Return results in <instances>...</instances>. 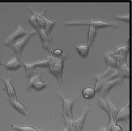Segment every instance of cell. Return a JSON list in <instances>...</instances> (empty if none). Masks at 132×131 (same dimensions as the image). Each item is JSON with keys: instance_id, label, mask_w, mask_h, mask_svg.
<instances>
[{"instance_id": "cell-12", "label": "cell", "mask_w": 132, "mask_h": 131, "mask_svg": "<svg viewBox=\"0 0 132 131\" xmlns=\"http://www.w3.org/2000/svg\"><path fill=\"white\" fill-rule=\"evenodd\" d=\"M0 79L2 80L6 85V91L8 97L14 99H17V97H16L15 88L13 85H12V81H13L12 79H7L4 78L1 74H0Z\"/></svg>"}, {"instance_id": "cell-5", "label": "cell", "mask_w": 132, "mask_h": 131, "mask_svg": "<svg viewBox=\"0 0 132 131\" xmlns=\"http://www.w3.org/2000/svg\"><path fill=\"white\" fill-rule=\"evenodd\" d=\"M27 33V32L26 30L22 26L19 25L16 27L13 32H12L10 35H8L4 42V44L6 46L11 47L16 40L22 38Z\"/></svg>"}, {"instance_id": "cell-29", "label": "cell", "mask_w": 132, "mask_h": 131, "mask_svg": "<svg viewBox=\"0 0 132 131\" xmlns=\"http://www.w3.org/2000/svg\"><path fill=\"white\" fill-rule=\"evenodd\" d=\"M28 21L30 23L32 27H34L35 30H37L39 29V27L38 24V22H37V19L35 17V15L34 14H31L29 16H28Z\"/></svg>"}, {"instance_id": "cell-34", "label": "cell", "mask_w": 132, "mask_h": 131, "mask_svg": "<svg viewBox=\"0 0 132 131\" xmlns=\"http://www.w3.org/2000/svg\"><path fill=\"white\" fill-rule=\"evenodd\" d=\"M62 131H69V129L68 128L66 127L65 126L64 127V128L62 129Z\"/></svg>"}, {"instance_id": "cell-4", "label": "cell", "mask_w": 132, "mask_h": 131, "mask_svg": "<svg viewBox=\"0 0 132 131\" xmlns=\"http://www.w3.org/2000/svg\"><path fill=\"white\" fill-rule=\"evenodd\" d=\"M57 95L63 102V109L62 113L64 114L67 117L73 118L72 109L73 105L75 103V100L65 97L61 92H58Z\"/></svg>"}, {"instance_id": "cell-18", "label": "cell", "mask_w": 132, "mask_h": 131, "mask_svg": "<svg viewBox=\"0 0 132 131\" xmlns=\"http://www.w3.org/2000/svg\"><path fill=\"white\" fill-rule=\"evenodd\" d=\"M89 47L87 44L81 43L76 45V49L77 52L82 58H86L89 54Z\"/></svg>"}, {"instance_id": "cell-6", "label": "cell", "mask_w": 132, "mask_h": 131, "mask_svg": "<svg viewBox=\"0 0 132 131\" xmlns=\"http://www.w3.org/2000/svg\"><path fill=\"white\" fill-rule=\"evenodd\" d=\"M122 82H123L119 77L106 81L101 91L98 93V97L102 98L106 97L107 96H108L109 93L111 89L116 86L121 85Z\"/></svg>"}, {"instance_id": "cell-10", "label": "cell", "mask_w": 132, "mask_h": 131, "mask_svg": "<svg viewBox=\"0 0 132 131\" xmlns=\"http://www.w3.org/2000/svg\"><path fill=\"white\" fill-rule=\"evenodd\" d=\"M7 99L10 102L11 105L20 114H23L27 118H29L30 117V114L29 113L27 108L22 103L19 102L17 99H14L10 97H7Z\"/></svg>"}, {"instance_id": "cell-27", "label": "cell", "mask_w": 132, "mask_h": 131, "mask_svg": "<svg viewBox=\"0 0 132 131\" xmlns=\"http://www.w3.org/2000/svg\"><path fill=\"white\" fill-rule=\"evenodd\" d=\"M97 102H98V104L99 106H100L101 109L104 110L105 111H106V113L108 114V115L110 117L111 115H110V110L109 109V106H108V105H107L105 98H102V97H98Z\"/></svg>"}, {"instance_id": "cell-19", "label": "cell", "mask_w": 132, "mask_h": 131, "mask_svg": "<svg viewBox=\"0 0 132 131\" xmlns=\"http://www.w3.org/2000/svg\"><path fill=\"white\" fill-rule=\"evenodd\" d=\"M43 18L44 20V23H45L44 29L46 31L47 34L49 36H51L50 35H51L52 29L53 26H54L56 22V21H55V20H52L51 19L47 18L46 16H45V13H44L43 15Z\"/></svg>"}, {"instance_id": "cell-23", "label": "cell", "mask_w": 132, "mask_h": 131, "mask_svg": "<svg viewBox=\"0 0 132 131\" xmlns=\"http://www.w3.org/2000/svg\"><path fill=\"white\" fill-rule=\"evenodd\" d=\"M97 32L96 28L93 26H89L88 33V43L87 44L89 47H91L94 43Z\"/></svg>"}, {"instance_id": "cell-26", "label": "cell", "mask_w": 132, "mask_h": 131, "mask_svg": "<svg viewBox=\"0 0 132 131\" xmlns=\"http://www.w3.org/2000/svg\"><path fill=\"white\" fill-rule=\"evenodd\" d=\"M107 127H108L109 131H123L121 126L118 125L112 117L109 118V121Z\"/></svg>"}, {"instance_id": "cell-1", "label": "cell", "mask_w": 132, "mask_h": 131, "mask_svg": "<svg viewBox=\"0 0 132 131\" xmlns=\"http://www.w3.org/2000/svg\"><path fill=\"white\" fill-rule=\"evenodd\" d=\"M65 26H73V25H89V26H93L95 28H102L105 27H118L119 24L117 22L112 21H106L101 19H91L89 20H74L70 21H65L63 23Z\"/></svg>"}, {"instance_id": "cell-32", "label": "cell", "mask_w": 132, "mask_h": 131, "mask_svg": "<svg viewBox=\"0 0 132 131\" xmlns=\"http://www.w3.org/2000/svg\"><path fill=\"white\" fill-rule=\"evenodd\" d=\"M62 54H63V51L60 48H57L56 50H53L52 53V55L53 57H60Z\"/></svg>"}, {"instance_id": "cell-20", "label": "cell", "mask_w": 132, "mask_h": 131, "mask_svg": "<svg viewBox=\"0 0 132 131\" xmlns=\"http://www.w3.org/2000/svg\"><path fill=\"white\" fill-rule=\"evenodd\" d=\"M105 98L106 100L107 101V105H108L109 109V110H110V115H111V116H110V117H112L114 119L116 115V114H117L118 111L119 109V108L118 107V106L116 105L113 103V102L111 101L109 96H107Z\"/></svg>"}, {"instance_id": "cell-14", "label": "cell", "mask_w": 132, "mask_h": 131, "mask_svg": "<svg viewBox=\"0 0 132 131\" xmlns=\"http://www.w3.org/2000/svg\"><path fill=\"white\" fill-rule=\"evenodd\" d=\"M10 127L13 129L17 131H47L44 128L35 127L32 126L19 125L15 124L10 125Z\"/></svg>"}, {"instance_id": "cell-24", "label": "cell", "mask_w": 132, "mask_h": 131, "mask_svg": "<svg viewBox=\"0 0 132 131\" xmlns=\"http://www.w3.org/2000/svg\"><path fill=\"white\" fill-rule=\"evenodd\" d=\"M104 59L105 60L107 67L112 68L114 69H117L118 67V63L117 61L113 58L112 56H111L108 53H105L104 55Z\"/></svg>"}, {"instance_id": "cell-17", "label": "cell", "mask_w": 132, "mask_h": 131, "mask_svg": "<svg viewBox=\"0 0 132 131\" xmlns=\"http://www.w3.org/2000/svg\"><path fill=\"white\" fill-rule=\"evenodd\" d=\"M42 75L43 72H34L30 77H29V81L27 86V90H28V91H31L32 85H34L36 81L41 80V76H42Z\"/></svg>"}, {"instance_id": "cell-16", "label": "cell", "mask_w": 132, "mask_h": 131, "mask_svg": "<svg viewBox=\"0 0 132 131\" xmlns=\"http://www.w3.org/2000/svg\"><path fill=\"white\" fill-rule=\"evenodd\" d=\"M51 60V54L48 55L46 58L44 59L38 60L36 61L29 62L31 67L32 69H35L36 67H48Z\"/></svg>"}, {"instance_id": "cell-13", "label": "cell", "mask_w": 132, "mask_h": 131, "mask_svg": "<svg viewBox=\"0 0 132 131\" xmlns=\"http://www.w3.org/2000/svg\"><path fill=\"white\" fill-rule=\"evenodd\" d=\"M116 69L118 72L119 77L122 82L126 79H129V67L126 61L119 64Z\"/></svg>"}, {"instance_id": "cell-9", "label": "cell", "mask_w": 132, "mask_h": 131, "mask_svg": "<svg viewBox=\"0 0 132 131\" xmlns=\"http://www.w3.org/2000/svg\"><path fill=\"white\" fill-rule=\"evenodd\" d=\"M91 109H92V105L90 104L88 106H85L79 117L78 118H76V119H74L76 131H81L82 128L83 127L86 117Z\"/></svg>"}, {"instance_id": "cell-25", "label": "cell", "mask_w": 132, "mask_h": 131, "mask_svg": "<svg viewBox=\"0 0 132 131\" xmlns=\"http://www.w3.org/2000/svg\"><path fill=\"white\" fill-rule=\"evenodd\" d=\"M62 115L63 117L65 126L68 128L69 131H76L75 124H74V118H71L62 113Z\"/></svg>"}, {"instance_id": "cell-28", "label": "cell", "mask_w": 132, "mask_h": 131, "mask_svg": "<svg viewBox=\"0 0 132 131\" xmlns=\"http://www.w3.org/2000/svg\"><path fill=\"white\" fill-rule=\"evenodd\" d=\"M48 86V83L47 82L41 80H40L38 81H36V82L32 85V89H34L35 91H40L42 90L44 88H46Z\"/></svg>"}, {"instance_id": "cell-8", "label": "cell", "mask_w": 132, "mask_h": 131, "mask_svg": "<svg viewBox=\"0 0 132 131\" xmlns=\"http://www.w3.org/2000/svg\"><path fill=\"white\" fill-rule=\"evenodd\" d=\"M36 31L39 34L41 41H42L43 48L49 51L52 54L53 50L52 46L51 36H49L44 29L40 28Z\"/></svg>"}, {"instance_id": "cell-3", "label": "cell", "mask_w": 132, "mask_h": 131, "mask_svg": "<svg viewBox=\"0 0 132 131\" xmlns=\"http://www.w3.org/2000/svg\"><path fill=\"white\" fill-rule=\"evenodd\" d=\"M37 33H38V32L36 30H32L30 32H27L26 35L22 36V38L16 40L11 46L13 50V55H15L18 57H21L23 48L26 46V44L29 41L31 37Z\"/></svg>"}, {"instance_id": "cell-35", "label": "cell", "mask_w": 132, "mask_h": 131, "mask_svg": "<svg viewBox=\"0 0 132 131\" xmlns=\"http://www.w3.org/2000/svg\"><path fill=\"white\" fill-rule=\"evenodd\" d=\"M4 63L2 61H1V60H0V65H3Z\"/></svg>"}, {"instance_id": "cell-2", "label": "cell", "mask_w": 132, "mask_h": 131, "mask_svg": "<svg viewBox=\"0 0 132 131\" xmlns=\"http://www.w3.org/2000/svg\"><path fill=\"white\" fill-rule=\"evenodd\" d=\"M66 58L65 54L59 57H53L51 54V60L48 67V71L54 76L60 85L62 84V73L64 61Z\"/></svg>"}, {"instance_id": "cell-30", "label": "cell", "mask_w": 132, "mask_h": 131, "mask_svg": "<svg viewBox=\"0 0 132 131\" xmlns=\"http://www.w3.org/2000/svg\"><path fill=\"white\" fill-rule=\"evenodd\" d=\"M96 82L95 85V87H94V89L96 93H99L102 89L105 81L104 80L101 79H96Z\"/></svg>"}, {"instance_id": "cell-31", "label": "cell", "mask_w": 132, "mask_h": 131, "mask_svg": "<svg viewBox=\"0 0 132 131\" xmlns=\"http://www.w3.org/2000/svg\"><path fill=\"white\" fill-rule=\"evenodd\" d=\"M114 17L117 19L121 21H125L126 22H129V13H127L125 14H115Z\"/></svg>"}, {"instance_id": "cell-21", "label": "cell", "mask_w": 132, "mask_h": 131, "mask_svg": "<svg viewBox=\"0 0 132 131\" xmlns=\"http://www.w3.org/2000/svg\"><path fill=\"white\" fill-rule=\"evenodd\" d=\"M114 70L115 69L114 68L106 67V68L101 73H99L98 75H94L93 77L95 79H101V80H104L105 81L106 79L108 78L111 74H112Z\"/></svg>"}, {"instance_id": "cell-11", "label": "cell", "mask_w": 132, "mask_h": 131, "mask_svg": "<svg viewBox=\"0 0 132 131\" xmlns=\"http://www.w3.org/2000/svg\"><path fill=\"white\" fill-rule=\"evenodd\" d=\"M3 65H4L7 70L13 71L17 70L20 67L23 66V64L18 57L13 55L12 58L6 63H4Z\"/></svg>"}, {"instance_id": "cell-33", "label": "cell", "mask_w": 132, "mask_h": 131, "mask_svg": "<svg viewBox=\"0 0 132 131\" xmlns=\"http://www.w3.org/2000/svg\"><path fill=\"white\" fill-rule=\"evenodd\" d=\"M97 131H109V130L107 126H103L99 127Z\"/></svg>"}, {"instance_id": "cell-15", "label": "cell", "mask_w": 132, "mask_h": 131, "mask_svg": "<svg viewBox=\"0 0 132 131\" xmlns=\"http://www.w3.org/2000/svg\"><path fill=\"white\" fill-rule=\"evenodd\" d=\"M110 51L115 53V54L127 56L129 52V40H128L125 44L119 46Z\"/></svg>"}, {"instance_id": "cell-22", "label": "cell", "mask_w": 132, "mask_h": 131, "mask_svg": "<svg viewBox=\"0 0 132 131\" xmlns=\"http://www.w3.org/2000/svg\"><path fill=\"white\" fill-rule=\"evenodd\" d=\"M94 88L91 87H86L82 89L81 91V95L82 97L85 99H91L94 98L96 95Z\"/></svg>"}, {"instance_id": "cell-7", "label": "cell", "mask_w": 132, "mask_h": 131, "mask_svg": "<svg viewBox=\"0 0 132 131\" xmlns=\"http://www.w3.org/2000/svg\"><path fill=\"white\" fill-rule=\"evenodd\" d=\"M129 109V102H128L122 108L119 109L114 118V121L117 124L119 122H127L128 121L130 116Z\"/></svg>"}]
</instances>
